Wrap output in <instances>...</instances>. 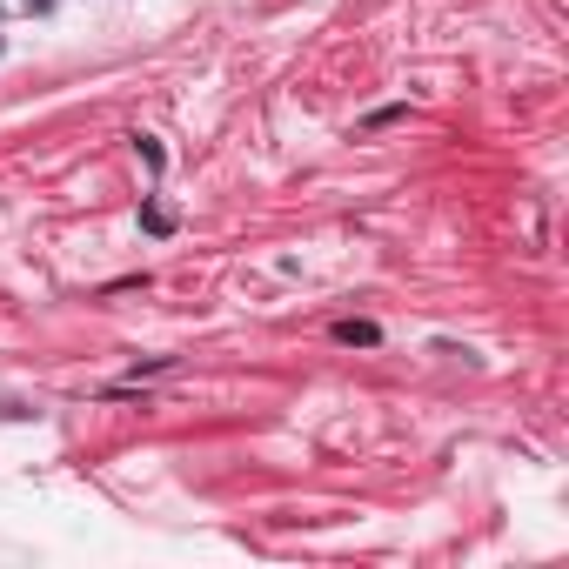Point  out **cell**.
<instances>
[{"label": "cell", "mask_w": 569, "mask_h": 569, "mask_svg": "<svg viewBox=\"0 0 569 569\" xmlns=\"http://www.w3.org/2000/svg\"><path fill=\"white\" fill-rule=\"evenodd\" d=\"M141 228H148V235H168V228H175V215H168L161 201H148V208H141Z\"/></svg>", "instance_id": "cell-2"}, {"label": "cell", "mask_w": 569, "mask_h": 569, "mask_svg": "<svg viewBox=\"0 0 569 569\" xmlns=\"http://www.w3.org/2000/svg\"><path fill=\"white\" fill-rule=\"evenodd\" d=\"M335 342H342V349H375L382 329H375V322H335Z\"/></svg>", "instance_id": "cell-1"}]
</instances>
